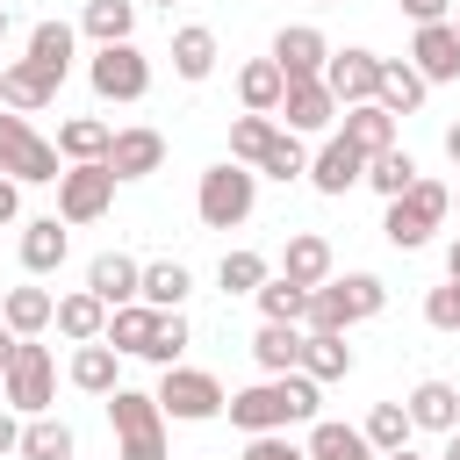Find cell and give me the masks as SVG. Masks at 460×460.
I'll use <instances>...</instances> for the list:
<instances>
[{
    "label": "cell",
    "mask_w": 460,
    "mask_h": 460,
    "mask_svg": "<svg viewBox=\"0 0 460 460\" xmlns=\"http://www.w3.org/2000/svg\"><path fill=\"white\" fill-rule=\"evenodd\" d=\"M230 424L252 438V431H288V424H302V417H316V381L295 367V374H266V381H252V388H237L230 402Z\"/></svg>",
    "instance_id": "obj_1"
},
{
    "label": "cell",
    "mask_w": 460,
    "mask_h": 460,
    "mask_svg": "<svg viewBox=\"0 0 460 460\" xmlns=\"http://www.w3.org/2000/svg\"><path fill=\"white\" fill-rule=\"evenodd\" d=\"M381 302H388V288L374 280V273H345V280H323V288H309V331H352V323H367V316H381Z\"/></svg>",
    "instance_id": "obj_2"
},
{
    "label": "cell",
    "mask_w": 460,
    "mask_h": 460,
    "mask_svg": "<svg viewBox=\"0 0 460 460\" xmlns=\"http://www.w3.org/2000/svg\"><path fill=\"white\" fill-rule=\"evenodd\" d=\"M108 424H115L122 460H165V410H158V395L115 388V395H108Z\"/></svg>",
    "instance_id": "obj_3"
},
{
    "label": "cell",
    "mask_w": 460,
    "mask_h": 460,
    "mask_svg": "<svg viewBox=\"0 0 460 460\" xmlns=\"http://www.w3.org/2000/svg\"><path fill=\"white\" fill-rule=\"evenodd\" d=\"M50 395H58V359H50V345L14 338V359H7V374H0V402L22 410V417H43Z\"/></svg>",
    "instance_id": "obj_4"
},
{
    "label": "cell",
    "mask_w": 460,
    "mask_h": 460,
    "mask_svg": "<svg viewBox=\"0 0 460 460\" xmlns=\"http://www.w3.org/2000/svg\"><path fill=\"white\" fill-rule=\"evenodd\" d=\"M446 208H453V187H438V180H417L410 194H395L388 201V223H381V237L395 244V252H417L438 223H446Z\"/></svg>",
    "instance_id": "obj_5"
},
{
    "label": "cell",
    "mask_w": 460,
    "mask_h": 460,
    "mask_svg": "<svg viewBox=\"0 0 460 460\" xmlns=\"http://www.w3.org/2000/svg\"><path fill=\"white\" fill-rule=\"evenodd\" d=\"M58 144L50 137H36V122L29 115H0V172L7 180H22V187H43V180H65L58 172Z\"/></svg>",
    "instance_id": "obj_6"
},
{
    "label": "cell",
    "mask_w": 460,
    "mask_h": 460,
    "mask_svg": "<svg viewBox=\"0 0 460 460\" xmlns=\"http://www.w3.org/2000/svg\"><path fill=\"white\" fill-rule=\"evenodd\" d=\"M252 201H259V172H244L237 158L201 172V194H194V208H201V223H208V230H237V223L252 216Z\"/></svg>",
    "instance_id": "obj_7"
},
{
    "label": "cell",
    "mask_w": 460,
    "mask_h": 460,
    "mask_svg": "<svg viewBox=\"0 0 460 460\" xmlns=\"http://www.w3.org/2000/svg\"><path fill=\"white\" fill-rule=\"evenodd\" d=\"M115 165L108 158H86V165H65V180H58V216L65 223H101L108 216V201H115Z\"/></svg>",
    "instance_id": "obj_8"
},
{
    "label": "cell",
    "mask_w": 460,
    "mask_h": 460,
    "mask_svg": "<svg viewBox=\"0 0 460 460\" xmlns=\"http://www.w3.org/2000/svg\"><path fill=\"white\" fill-rule=\"evenodd\" d=\"M223 402H230L223 381L201 367H165V381H158V410L180 424H208V417H223Z\"/></svg>",
    "instance_id": "obj_9"
},
{
    "label": "cell",
    "mask_w": 460,
    "mask_h": 460,
    "mask_svg": "<svg viewBox=\"0 0 460 460\" xmlns=\"http://www.w3.org/2000/svg\"><path fill=\"white\" fill-rule=\"evenodd\" d=\"M86 79H93L101 101H144L151 93V65H144L137 43H101L93 65H86Z\"/></svg>",
    "instance_id": "obj_10"
},
{
    "label": "cell",
    "mask_w": 460,
    "mask_h": 460,
    "mask_svg": "<svg viewBox=\"0 0 460 460\" xmlns=\"http://www.w3.org/2000/svg\"><path fill=\"white\" fill-rule=\"evenodd\" d=\"M323 86L338 93V108H359V101L381 93V58H374V50H331Z\"/></svg>",
    "instance_id": "obj_11"
},
{
    "label": "cell",
    "mask_w": 460,
    "mask_h": 460,
    "mask_svg": "<svg viewBox=\"0 0 460 460\" xmlns=\"http://www.w3.org/2000/svg\"><path fill=\"white\" fill-rule=\"evenodd\" d=\"M280 122H288L295 137L331 129V122H338V93H331L323 79H288V93H280Z\"/></svg>",
    "instance_id": "obj_12"
},
{
    "label": "cell",
    "mask_w": 460,
    "mask_h": 460,
    "mask_svg": "<svg viewBox=\"0 0 460 460\" xmlns=\"http://www.w3.org/2000/svg\"><path fill=\"white\" fill-rule=\"evenodd\" d=\"M273 65H280L288 79H323V65H331V43H323V29H309V22L280 29V36H273Z\"/></svg>",
    "instance_id": "obj_13"
},
{
    "label": "cell",
    "mask_w": 460,
    "mask_h": 460,
    "mask_svg": "<svg viewBox=\"0 0 460 460\" xmlns=\"http://www.w3.org/2000/svg\"><path fill=\"white\" fill-rule=\"evenodd\" d=\"M86 288H93L108 309H122V302H144V266H137L129 252H101V259L86 266Z\"/></svg>",
    "instance_id": "obj_14"
},
{
    "label": "cell",
    "mask_w": 460,
    "mask_h": 460,
    "mask_svg": "<svg viewBox=\"0 0 460 460\" xmlns=\"http://www.w3.org/2000/svg\"><path fill=\"white\" fill-rule=\"evenodd\" d=\"M108 165H115V180H151L158 165H165V137L158 129H115V151H108Z\"/></svg>",
    "instance_id": "obj_15"
},
{
    "label": "cell",
    "mask_w": 460,
    "mask_h": 460,
    "mask_svg": "<svg viewBox=\"0 0 460 460\" xmlns=\"http://www.w3.org/2000/svg\"><path fill=\"white\" fill-rule=\"evenodd\" d=\"M309 180H316V194H345V187L367 180V151H352L345 137H331V144L309 158Z\"/></svg>",
    "instance_id": "obj_16"
},
{
    "label": "cell",
    "mask_w": 460,
    "mask_h": 460,
    "mask_svg": "<svg viewBox=\"0 0 460 460\" xmlns=\"http://www.w3.org/2000/svg\"><path fill=\"white\" fill-rule=\"evenodd\" d=\"M158 323H165V309H151V302H122V309H108V331H101V338H108L115 352H137V359H144L151 338H158Z\"/></svg>",
    "instance_id": "obj_17"
},
{
    "label": "cell",
    "mask_w": 460,
    "mask_h": 460,
    "mask_svg": "<svg viewBox=\"0 0 460 460\" xmlns=\"http://www.w3.org/2000/svg\"><path fill=\"white\" fill-rule=\"evenodd\" d=\"M402 410H410L417 431H460V388L453 381H417Z\"/></svg>",
    "instance_id": "obj_18"
},
{
    "label": "cell",
    "mask_w": 460,
    "mask_h": 460,
    "mask_svg": "<svg viewBox=\"0 0 460 460\" xmlns=\"http://www.w3.org/2000/svg\"><path fill=\"white\" fill-rule=\"evenodd\" d=\"M410 58H417L424 79H460V36H453V22H417Z\"/></svg>",
    "instance_id": "obj_19"
},
{
    "label": "cell",
    "mask_w": 460,
    "mask_h": 460,
    "mask_svg": "<svg viewBox=\"0 0 460 460\" xmlns=\"http://www.w3.org/2000/svg\"><path fill=\"white\" fill-rule=\"evenodd\" d=\"M65 252H72L65 216H36V223L22 230V266H29V273H58V266H65Z\"/></svg>",
    "instance_id": "obj_20"
},
{
    "label": "cell",
    "mask_w": 460,
    "mask_h": 460,
    "mask_svg": "<svg viewBox=\"0 0 460 460\" xmlns=\"http://www.w3.org/2000/svg\"><path fill=\"white\" fill-rule=\"evenodd\" d=\"M280 273H288L295 288H323V280H331V237L295 230V237H288V252H280Z\"/></svg>",
    "instance_id": "obj_21"
},
{
    "label": "cell",
    "mask_w": 460,
    "mask_h": 460,
    "mask_svg": "<svg viewBox=\"0 0 460 460\" xmlns=\"http://www.w3.org/2000/svg\"><path fill=\"white\" fill-rule=\"evenodd\" d=\"M72 345H93L101 331H108V302L93 295V288H79V295H58V316H50Z\"/></svg>",
    "instance_id": "obj_22"
},
{
    "label": "cell",
    "mask_w": 460,
    "mask_h": 460,
    "mask_svg": "<svg viewBox=\"0 0 460 460\" xmlns=\"http://www.w3.org/2000/svg\"><path fill=\"white\" fill-rule=\"evenodd\" d=\"M280 93H288V72H280L273 58H252V65L237 72V101H244L252 115H280Z\"/></svg>",
    "instance_id": "obj_23"
},
{
    "label": "cell",
    "mask_w": 460,
    "mask_h": 460,
    "mask_svg": "<svg viewBox=\"0 0 460 460\" xmlns=\"http://www.w3.org/2000/svg\"><path fill=\"white\" fill-rule=\"evenodd\" d=\"M424 86H431V79H424L410 58H381V93H374V101H381L388 115H410V108H424Z\"/></svg>",
    "instance_id": "obj_24"
},
{
    "label": "cell",
    "mask_w": 460,
    "mask_h": 460,
    "mask_svg": "<svg viewBox=\"0 0 460 460\" xmlns=\"http://www.w3.org/2000/svg\"><path fill=\"white\" fill-rule=\"evenodd\" d=\"M338 137H345L352 151H367V158H374V151H388V144H395V115H388L381 101H359V108H345V129H338Z\"/></svg>",
    "instance_id": "obj_25"
},
{
    "label": "cell",
    "mask_w": 460,
    "mask_h": 460,
    "mask_svg": "<svg viewBox=\"0 0 460 460\" xmlns=\"http://www.w3.org/2000/svg\"><path fill=\"white\" fill-rule=\"evenodd\" d=\"M0 86H7V108H14V115H36V108H43L50 93H58V79H50V72H43L36 58L7 65V72H0Z\"/></svg>",
    "instance_id": "obj_26"
},
{
    "label": "cell",
    "mask_w": 460,
    "mask_h": 460,
    "mask_svg": "<svg viewBox=\"0 0 460 460\" xmlns=\"http://www.w3.org/2000/svg\"><path fill=\"white\" fill-rule=\"evenodd\" d=\"M302 338H309V331H295V323H259L252 359H259L266 374H295V367H302Z\"/></svg>",
    "instance_id": "obj_27"
},
{
    "label": "cell",
    "mask_w": 460,
    "mask_h": 460,
    "mask_svg": "<svg viewBox=\"0 0 460 460\" xmlns=\"http://www.w3.org/2000/svg\"><path fill=\"white\" fill-rule=\"evenodd\" d=\"M302 374H309V381H338V374H352V345H345V331H309V338H302Z\"/></svg>",
    "instance_id": "obj_28"
},
{
    "label": "cell",
    "mask_w": 460,
    "mask_h": 460,
    "mask_svg": "<svg viewBox=\"0 0 460 460\" xmlns=\"http://www.w3.org/2000/svg\"><path fill=\"white\" fill-rule=\"evenodd\" d=\"M115 359H122V352H115L108 338L79 345V352H72V388H86V395H115V388H122V381H115Z\"/></svg>",
    "instance_id": "obj_29"
},
{
    "label": "cell",
    "mask_w": 460,
    "mask_h": 460,
    "mask_svg": "<svg viewBox=\"0 0 460 460\" xmlns=\"http://www.w3.org/2000/svg\"><path fill=\"white\" fill-rule=\"evenodd\" d=\"M172 72L180 79H208L216 72V29H201V22L172 29Z\"/></svg>",
    "instance_id": "obj_30"
},
{
    "label": "cell",
    "mask_w": 460,
    "mask_h": 460,
    "mask_svg": "<svg viewBox=\"0 0 460 460\" xmlns=\"http://www.w3.org/2000/svg\"><path fill=\"white\" fill-rule=\"evenodd\" d=\"M58 151H65L72 165H86V158H108V151H115V129H108L101 115H72V122L58 129Z\"/></svg>",
    "instance_id": "obj_31"
},
{
    "label": "cell",
    "mask_w": 460,
    "mask_h": 460,
    "mask_svg": "<svg viewBox=\"0 0 460 460\" xmlns=\"http://www.w3.org/2000/svg\"><path fill=\"white\" fill-rule=\"evenodd\" d=\"M417 180H424V172H417V158H410L402 144H388V151H374V158H367V187H374V194H388V201H395V194H410Z\"/></svg>",
    "instance_id": "obj_32"
},
{
    "label": "cell",
    "mask_w": 460,
    "mask_h": 460,
    "mask_svg": "<svg viewBox=\"0 0 460 460\" xmlns=\"http://www.w3.org/2000/svg\"><path fill=\"white\" fill-rule=\"evenodd\" d=\"M50 316H58V295H50V288H14L7 309H0V323H7L14 338H36Z\"/></svg>",
    "instance_id": "obj_33"
},
{
    "label": "cell",
    "mask_w": 460,
    "mask_h": 460,
    "mask_svg": "<svg viewBox=\"0 0 460 460\" xmlns=\"http://www.w3.org/2000/svg\"><path fill=\"white\" fill-rule=\"evenodd\" d=\"M14 453H22V460H72V424L43 410V417L22 424V446H14Z\"/></svg>",
    "instance_id": "obj_34"
},
{
    "label": "cell",
    "mask_w": 460,
    "mask_h": 460,
    "mask_svg": "<svg viewBox=\"0 0 460 460\" xmlns=\"http://www.w3.org/2000/svg\"><path fill=\"white\" fill-rule=\"evenodd\" d=\"M309 460H374L359 424H309Z\"/></svg>",
    "instance_id": "obj_35"
},
{
    "label": "cell",
    "mask_w": 460,
    "mask_h": 460,
    "mask_svg": "<svg viewBox=\"0 0 460 460\" xmlns=\"http://www.w3.org/2000/svg\"><path fill=\"white\" fill-rule=\"evenodd\" d=\"M29 58L65 86V72H72V29H65V22H36V29H29Z\"/></svg>",
    "instance_id": "obj_36"
},
{
    "label": "cell",
    "mask_w": 460,
    "mask_h": 460,
    "mask_svg": "<svg viewBox=\"0 0 460 460\" xmlns=\"http://www.w3.org/2000/svg\"><path fill=\"white\" fill-rule=\"evenodd\" d=\"M259 309H266V323H302L309 316V288H295L288 273H266L259 280Z\"/></svg>",
    "instance_id": "obj_37"
},
{
    "label": "cell",
    "mask_w": 460,
    "mask_h": 460,
    "mask_svg": "<svg viewBox=\"0 0 460 460\" xmlns=\"http://www.w3.org/2000/svg\"><path fill=\"white\" fill-rule=\"evenodd\" d=\"M359 431H367V446H374V453H402L417 424H410V410H402V402H374Z\"/></svg>",
    "instance_id": "obj_38"
},
{
    "label": "cell",
    "mask_w": 460,
    "mask_h": 460,
    "mask_svg": "<svg viewBox=\"0 0 460 460\" xmlns=\"http://www.w3.org/2000/svg\"><path fill=\"white\" fill-rule=\"evenodd\" d=\"M86 36L93 43H129V29H137V0H86Z\"/></svg>",
    "instance_id": "obj_39"
},
{
    "label": "cell",
    "mask_w": 460,
    "mask_h": 460,
    "mask_svg": "<svg viewBox=\"0 0 460 460\" xmlns=\"http://www.w3.org/2000/svg\"><path fill=\"white\" fill-rule=\"evenodd\" d=\"M273 137H280V129H273V115H252V108H244V115L230 122V158H237V165H259Z\"/></svg>",
    "instance_id": "obj_40"
},
{
    "label": "cell",
    "mask_w": 460,
    "mask_h": 460,
    "mask_svg": "<svg viewBox=\"0 0 460 460\" xmlns=\"http://www.w3.org/2000/svg\"><path fill=\"white\" fill-rule=\"evenodd\" d=\"M187 288H194V280H187V266H180V259L144 266V302H151V309H180V302H187Z\"/></svg>",
    "instance_id": "obj_41"
},
{
    "label": "cell",
    "mask_w": 460,
    "mask_h": 460,
    "mask_svg": "<svg viewBox=\"0 0 460 460\" xmlns=\"http://www.w3.org/2000/svg\"><path fill=\"white\" fill-rule=\"evenodd\" d=\"M259 172H266V180H295V172H309V151H302V137H295V129H280V137L266 144Z\"/></svg>",
    "instance_id": "obj_42"
},
{
    "label": "cell",
    "mask_w": 460,
    "mask_h": 460,
    "mask_svg": "<svg viewBox=\"0 0 460 460\" xmlns=\"http://www.w3.org/2000/svg\"><path fill=\"white\" fill-rule=\"evenodd\" d=\"M216 280H223V295H259V280H266V259H259V252H223Z\"/></svg>",
    "instance_id": "obj_43"
},
{
    "label": "cell",
    "mask_w": 460,
    "mask_h": 460,
    "mask_svg": "<svg viewBox=\"0 0 460 460\" xmlns=\"http://www.w3.org/2000/svg\"><path fill=\"white\" fill-rule=\"evenodd\" d=\"M180 352H187V316L180 309H165V323H158V338H151V367H180Z\"/></svg>",
    "instance_id": "obj_44"
},
{
    "label": "cell",
    "mask_w": 460,
    "mask_h": 460,
    "mask_svg": "<svg viewBox=\"0 0 460 460\" xmlns=\"http://www.w3.org/2000/svg\"><path fill=\"white\" fill-rule=\"evenodd\" d=\"M424 323L431 331H460V280H446V288L424 295Z\"/></svg>",
    "instance_id": "obj_45"
},
{
    "label": "cell",
    "mask_w": 460,
    "mask_h": 460,
    "mask_svg": "<svg viewBox=\"0 0 460 460\" xmlns=\"http://www.w3.org/2000/svg\"><path fill=\"white\" fill-rule=\"evenodd\" d=\"M244 460H309V446H288L280 431H252L244 438Z\"/></svg>",
    "instance_id": "obj_46"
},
{
    "label": "cell",
    "mask_w": 460,
    "mask_h": 460,
    "mask_svg": "<svg viewBox=\"0 0 460 460\" xmlns=\"http://www.w3.org/2000/svg\"><path fill=\"white\" fill-rule=\"evenodd\" d=\"M446 7H453V0H402L410 22H446Z\"/></svg>",
    "instance_id": "obj_47"
},
{
    "label": "cell",
    "mask_w": 460,
    "mask_h": 460,
    "mask_svg": "<svg viewBox=\"0 0 460 460\" xmlns=\"http://www.w3.org/2000/svg\"><path fill=\"white\" fill-rule=\"evenodd\" d=\"M14 208H22V180L0 172V223H14Z\"/></svg>",
    "instance_id": "obj_48"
},
{
    "label": "cell",
    "mask_w": 460,
    "mask_h": 460,
    "mask_svg": "<svg viewBox=\"0 0 460 460\" xmlns=\"http://www.w3.org/2000/svg\"><path fill=\"white\" fill-rule=\"evenodd\" d=\"M14 446H22V424H14L7 410H0V453H14Z\"/></svg>",
    "instance_id": "obj_49"
},
{
    "label": "cell",
    "mask_w": 460,
    "mask_h": 460,
    "mask_svg": "<svg viewBox=\"0 0 460 460\" xmlns=\"http://www.w3.org/2000/svg\"><path fill=\"white\" fill-rule=\"evenodd\" d=\"M446 280H460V237L446 244Z\"/></svg>",
    "instance_id": "obj_50"
},
{
    "label": "cell",
    "mask_w": 460,
    "mask_h": 460,
    "mask_svg": "<svg viewBox=\"0 0 460 460\" xmlns=\"http://www.w3.org/2000/svg\"><path fill=\"white\" fill-rule=\"evenodd\" d=\"M7 359H14V331L0 323V374H7Z\"/></svg>",
    "instance_id": "obj_51"
},
{
    "label": "cell",
    "mask_w": 460,
    "mask_h": 460,
    "mask_svg": "<svg viewBox=\"0 0 460 460\" xmlns=\"http://www.w3.org/2000/svg\"><path fill=\"white\" fill-rule=\"evenodd\" d=\"M446 158H453V165H460V122H453V129H446Z\"/></svg>",
    "instance_id": "obj_52"
},
{
    "label": "cell",
    "mask_w": 460,
    "mask_h": 460,
    "mask_svg": "<svg viewBox=\"0 0 460 460\" xmlns=\"http://www.w3.org/2000/svg\"><path fill=\"white\" fill-rule=\"evenodd\" d=\"M438 460H460V431H446V453Z\"/></svg>",
    "instance_id": "obj_53"
},
{
    "label": "cell",
    "mask_w": 460,
    "mask_h": 460,
    "mask_svg": "<svg viewBox=\"0 0 460 460\" xmlns=\"http://www.w3.org/2000/svg\"><path fill=\"white\" fill-rule=\"evenodd\" d=\"M0 36H7V0H0Z\"/></svg>",
    "instance_id": "obj_54"
},
{
    "label": "cell",
    "mask_w": 460,
    "mask_h": 460,
    "mask_svg": "<svg viewBox=\"0 0 460 460\" xmlns=\"http://www.w3.org/2000/svg\"><path fill=\"white\" fill-rule=\"evenodd\" d=\"M402 460H424V453H410V446H402Z\"/></svg>",
    "instance_id": "obj_55"
},
{
    "label": "cell",
    "mask_w": 460,
    "mask_h": 460,
    "mask_svg": "<svg viewBox=\"0 0 460 460\" xmlns=\"http://www.w3.org/2000/svg\"><path fill=\"white\" fill-rule=\"evenodd\" d=\"M453 36H460V14H453Z\"/></svg>",
    "instance_id": "obj_56"
},
{
    "label": "cell",
    "mask_w": 460,
    "mask_h": 460,
    "mask_svg": "<svg viewBox=\"0 0 460 460\" xmlns=\"http://www.w3.org/2000/svg\"><path fill=\"white\" fill-rule=\"evenodd\" d=\"M0 108H7V86H0Z\"/></svg>",
    "instance_id": "obj_57"
},
{
    "label": "cell",
    "mask_w": 460,
    "mask_h": 460,
    "mask_svg": "<svg viewBox=\"0 0 460 460\" xmlns=\"http://www.w3.org/2000/svg\"><path fill=\"white\" fill-rule=\"evenodd\" d=\"M381 460H402V453H381Z\"/></svg>",
    "instance_id": "obj_58"
},
{
    "label": "cell",
    "mask_w": 460,
    "mask_h": 460,
    "mask_svg": "<svg viewBox=\"0 0 460 460\" xmlns=\"http://www.w3.org/2000/svg\"><path fill=\"white\" fill-rule=\"evenodd\" d=\"M316 7H338V0H316Z\"/></svg>",
    "instance_id": "obj_59"
},
{
    "label": "cell",
    "mask_w": 460,
    "mask_h": 460,
    "mask_svg": "<svg viewBox=\"0 0 460 460\" xmlns=\"http://www.w3.org/2000/svg\"><path fill=\"white\" fill-rule=\"evenodd\" d=\"M158 7H172V0H158Z\"/></svg>",
    "instance_id": "obj_60"
},
{
    "label": "cell",
    "mask_w": 460,
    "mask_h": 460,
    "mask_svg": "<svg viewBox=\"0 0 460 460\" xmlns=\"http://www.w3.org/2000/svg\"><path fill=\"white\" fill-rule=\"evenodd\" d=\"M453 201H460V194H453Z\"/></svg>",
    "instance_id": "obj_61"
}]
</instances>
